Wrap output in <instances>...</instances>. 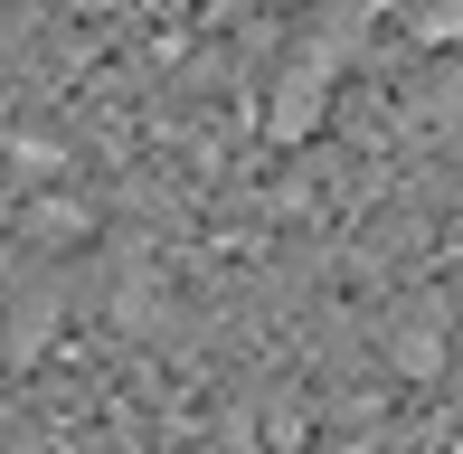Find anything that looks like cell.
Here are the masks:
<instances>
[{
	"label": "cell",
	"instance_id": "obj_2",
	"mask_svg": "<svg viewBox=\"0 0 463 454\" xmlns=\"http://www.w3.org/2000/svg\"><path fill=\"white\" fill-rule=\"evenodd\" d=\"M265 10H293V0H265Z\"/></svg>",
	"mask_w": 463,
	"mask_h": 454
},
{
	"label": "cell",
	"instance_id": "obj_1",
	"mask_svg": "<svg viewBox=\"0 0 463 454\" xmlns=\"http://www.w3.org/2000/svg\"><path fill=\"white\" fill-rule=\"evenodd\" d=\"M322 114H331V57H284V67H275V95H265V133H275V142H303Z\"/></svg>",
	"mask_w": 463,
	"mask_h": 454
},
{
	"label": "cell",
	"instance_id": "obj_3",
	"mask_svg": "<svg viewBox=\"0 0 463 454\" xmlns=\"http://www.w3.org/2000/svg\"><path fill=\"white\" fill-rule=\"evenodd\" d=\"M454 454H463V436H454Z\"/></svg>",
	"mask_w": 463,
	"mask_h": 454
}]
</instances>
